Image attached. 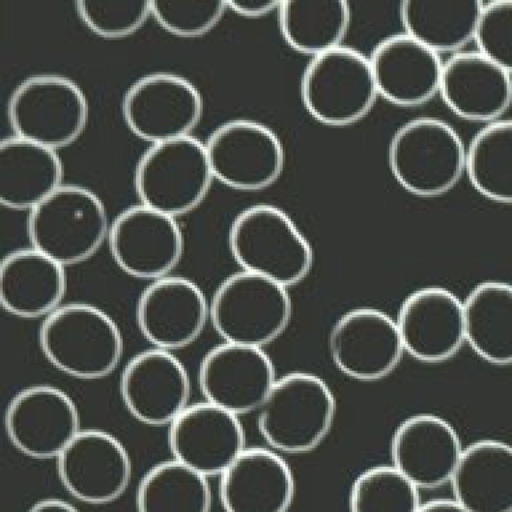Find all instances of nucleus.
<instances>
[{
	"mask_svg": "<svg viewBox=\"0 0 512 512\" xmlns=\"http://www.w3.org/2000/svg\"><path fill=\"white\" fill-rule=\"evenodd\" d=\"M227 242L241 270L286 288L302 282L314 263L312 246L297 224L269 203L240 211L230 224Z\"/></svg>",
	"mask_w": 512,
	"mask_h": 512,
	"instance_id": "f257e3e1",
	"label": "nucleus"
},
{
	"mask_svg": "<svg viewBox=\"0 0 512 512\" xmlns=\"http://www.w3.org/2000/svg\"><path fill=\"white\" fill-rule=\"evenodd\" d=\"M40 350L57 370L79 380L111 374L121 361V331L101 308L83 302L62 304L43 319Z\"/></svg>",
	"mask_w": 512,
	"mask_h": 512,
	"instance_id": "f03ea898",
	"label": "nucleus"
},
{
	"mask_svg": "<svg viewBox=\"0 0 512 512\" xmlns=\"http://www.w3.org/2000/svg\"><path fill=\"white\" fill-rule=\"evenodd\" d=\"M391 174L408 193L421 198L442 196L465 174L466 145L454 127L434 116L401 124L387 150Z\"/></svg>",
	"mask_w": 512,
	"mask_h": 512,
	"instance_id": "7ed1b4c3",
	"label": "nucleus"
},
{
	"mask_svg": "<svg viewBox=\"0 0 512 512\" xmlns=\"http://www.w3.org/2000/svg\"><path fill=\"white\" fill-rule=\"evenodd\" d=\"M258 429L277 453L304 454L330 432L336 400L327 383L309 372H290L276 379L259 407Z\"/></svg>",
	"mask_w": 512,
	"mask_h": 512,
	"instance_id": "20e7f679",
	"label": "nucleus"
},
{
	"mask_svg": "<svg viewBox=\"0 0 512 512\" xmlns=\"http://www.w3.org/2000/svg\"><path fill=\"white\" fill-rule=\"evenodd\" d=\"M110 223L89 188L62 184L28 212L31 246L64 267L91 258L107 241Z\"/></svg>",
	"mask_w": 512,
	"mask_h": 512,
	"instance_id": "39448f33",
	"label": "nucleus"
},
{
	"mask_svg": "<svg viewBox=\"0 0 512 512\" xmlns=\"http://www.w3.org/2000/svg\"><path fill=\"white\" fill-rule=\"evenodd\" d=\"M288 288L240 270L227 276L209 301V321L223 342L263 348L289 325Z\"/></svg>",
	"mask_w": 512,
	"mask_h": 512,
	"instance_id": "423d86ee",
	"label": "nucleus"
},
{
	"mask_svg": "<svg viewBox=\"0 0 512 512\" xmlns=\"http://www.w3.org/2000/svg\"><path fill=\"white\" fill-rule=\"evenodd\" d=\"M213 179L204 142L191 135L150 144L134 170L140 203L173 218L200 205Z\"/></svg>",
	"mask_w": 512,
	"mask_h": 512,
	"instance_id": "0eeeda50",
	"label": "nucleus"
},
{
	"mask_svg": "<svg viewBox=\"0 0 512 512\" xmlns=\"http://www.w3.org/2000/svg\"><path fill=\"white\" fill-rule=\"evenodd\" d=\"M378 96L369 57L345 45L311 57L300 79L304 107L328 126L358 122Z\"/></svg>",
	"mask_w": 512,
	"mask_h": 512,
	"instance_id": "6e6552de",
	"label": "nucleus"
},
{
	"mask_svg": "<svg viewBox=\"0 0 512 512\" xmlns=\"http://www.w3.org/2000/svg\"><path fill=\"white\" fill-rule=\"evenodd\" d=\"M7 116L15 136L56 151L81 135L88 105L72 79L38 73L15 86L7 103Z\"/></svg>",
	"mask_w": 512,
	"mask_h": 512,
	"instance_id": "1a4fd4ad",
	"label": "nucleus"
},
{
	"mask_svg": "<svg viewBox=\"0 0 512 512\" xmlns=\"http://www.w3.org/2000/svg\"><path fill=\"white\" fill-rule=\"evenodd\" d=\"M214 179L240 191L274 184L285 166L279 136L266 124L237 118L219 124L204 142Z\"/></svg>",
	"mask_w": 512,
	"mask_h": 512,
	"instance_id": "9d476101",
	"label": "nucleus"
},
{
	"mask_svg": "<svg viewBox=\"0 0 512 512\" xmlns=\"http://www.w3.org/2000/svg\"><path fill=\"white\" fill-rule=\"evenodd\" d=\"M121 110L128 129L155 144L190 135L203 112L197 87L172 72H151L137 78L123 95Z\"/></svg>",
	"mask_w": 512,
	"mask_h": 512,
	"instance_id": "9b49d317",
	"label": "nucleus"
},
{
	"mask_svg": "<svg viewBox=\"0 0 512 512\" xmlns=\"http://www.w3.org/2000/svg\"><path fill=\"white\" fill-rule=\"evenodd\" d=\"M106 242L119 269L150 281L169 276L184 253L176 218L141 203L125 208L114 218Z\"/></svg>",
	"mask_w": 512,
	"mask_h": 512,
	"instance_id": "f8f14e48",
	"label": "nucleus"
},
{
	"mask_svg": "<svg viewBox=\"0 0 512 512\" xmlns=\"http://www.w3.org/2000/svg\"><path fill=\"white\" fill-rule=\"evenodd\" d=\"M4 425L13 446L38 460L57 459L81 430L73 399L46 384L18 391L7 405Z\"/></svg>",
	"mask_w": 512,
	"mask_h": 512,
	"instance_id": "ddd939ff",
	"label": "nucleus"
},
{
	"mask_svg": "<svg viewBox=\"0 0 512 512\" xmlns=\"http://www.w3.org/2000/svg\"><path fill=\"white\" fill-rule=\"evenodd\" d=\"M328 348L336 368L361 382L386 378L405 353L395 319L373 307L341 315L329 333Z\"/></svg>",
	"mask_w": 512,
	"mask_h": 512,
	"instance_id": "4468645a",
	"label": "nucleus"
},
{
	"mask_svg": "<svg viewBox=\"0 0 512 512\" xmlns=\"http://www.w3.org/2000/svg\"><path fill=\"white\" fill-rule=\"evenodd\" d=\"M276 379L263 348L229 342L203 356L197 376L205 401L238 417L258 410Z\"/></svg>",
	"mask_w": 512,
	"mask_h": 512,
	"instance_id": "2eb2a0df",
	"label": "nucleus"
},
{
	"mask_svg": "<svg viewBox=\"0 0 512 512\" xmlns=\"http://www.w3.org/2000/svg\"><path fill=\"white\" fill-rule=\"evenodd\" d=\"M127 411L148 426L170 425L189 405L190 378L170 351L150 348L134 355L119 382Z\"/></svg>",
	"mask_w": 512,
	"mask_h": 512,
	"instance_id": "dca6fc26",
	"label": "nucleus"
},
{
	"mask_svg": "<svg viewBox=\"0 0 512 512\" xmlns=\"http://www.w3.org/2000/svg\"><path fill=\"white\" fill-rule=\"evenodd\" d=\"M395 321L404 352L422 363L445 362L466 343L463 300L444 287L411 292Z\"/></svg>",
	"mask_w": 512,
	"mask_h": 512,
	"instance_id": "f3484780",
	"label": "nucleus"
},
{
	"mask_svg": "<svg viewBox=\"0 0 512 512\" xmlns=\"http://www.w3.org/2000/svg\"><path fill=\"white\" fill-rule=\"evenodd\" d=\"M56 460L64 488L87 504L113 502L130 483L129 454L122 443L106 431L81 429Z\"/></svg>",
	"mask_w": 512,
	"mask_h": 512,
	"instance_id": "a211bd4d",
	"label": "nucleus"
},
{
	"mask_svg": "<svg viewBox=\"0 0 512 512\" xmlns=\"http://www.w3.org/2000/svg\"><path fill=\"white\" fill-rule=\"evenodd\" d=\"M209 321V301L201 288L181 276H166L141 292L136 322L152 347L174 351L192 344Z\"/></svg>",
	"mask_w": 512,
	"mask_h": 512,
	"instance_id": "6ab92c4d",
	"label": "nucleus"
},
{
	"mask_svg": "<svg viewBox=\"0 0 512 512\" xmlns=\"http://www.w3.org/2000/svg\"><path fill=\"white\" fill-rule=\"evenodd\" d=\"M173 459L206 478L221 476L246 449L238 416L207 401L189 404L169 425Z\"/></svg>",
	"mask_w": 512,
	"mask_h": 512,
	"instance_id": "aec40b11",
	"label": "nucleus"
},
{
	"mask_svg": "<svg viewBox=\"0 0 512 512\" xmlns=\"http://www.w3.org/2000/svg\"><path fill=\"white\" fill-rule=\"evenodd\" d=\"M464 447L452 424L432 413L413 414L394 430L391 465L420 489L450 483Z\"/></svg>",
	"mask_w": 512,
	"mask_h": 512,
	"instance_id": "412c9836",
	"label": "nucleus"
},
{
	"mask_svg": "<svg viewBox=\"0 0 512 512\" xmlns=\"http://www.w3.org/2000/svg\"><path fill=\"white\" fill-rule=\"evenodd\" d=\"M460 118L484 124L501 119L512 104V75L479 50L443 61L438 93Z\"/></svg>",
	"mask_w": 512,
	"mask_h": 512,
	"instance_id": "4be33fe9",
	"label": "nucleus"
},
{
	"mask_svg": "<svg viewBox=\"0 0 512 512\" xmlns=\"http://www.w3.org/2000/svg\"><path fill=\"white\" fill-rule=\"evenodd\" d=\"M368 57L378 95L387 101L415 107L439 93L443 60L407 33L382 38Z\"/></svg>",
	"mask_w": 512,
	"mask_h": 512,
	"instance_id": "5701e85b",
	"label": "nucleus"
},
{
	"mask_svg": "<svg viewBox=\"0 0 512 512\" xmlns=\"http://www.w3.org/2000/svg\"><path fill=\"white\" fill-rule=\"evenodd\" d=\"M294 494L291 469L270 448H246L220 476L225 512H288Z\"/></svg>",
	"mask_w": 512,
	"mask_h": 512,
	"instance_id": "b1692460",
	"label": "nucleus"
},
{
	"mask_svg": "<svg viewBox=\"0 0 512 512\" xmlns=\"http://www.w3.org/2000/svg\"><path fill=\"white\" fill-rule=\"evenodd\" d=\"M65 267L32 246L7 253L0 266V302L22 319L46 318L62 305Z\"/></svg>",
	"mask_w": 512,
	"mask_h": 512,
	"instance_id": "393cba45",
	"label": "nucleus"
},
{
	"mask_svg": "<svg viewBox=\"0 0 512 512\" xmlns=\"http://www.w3.org/2000/svg\"><path fill=\"white\" fill-rule=\"evenodd\" d=\"M449 484L468 512H512V445L496 439L467 445Z\"/></svg>",
	"mask_w": 512,
	"mask_h": 512,
	"instance_id": "a878e982",
	"label": "nucleus"
},
{
	"mask_svg": "<svg viewBox=\"0 0 512 512\" xmlns=\"http://www.w3.org/2000/svg\"><path fill=\"white\" fill-rule=\"evenodd\" d=\"M62 164L55 150L17 137L0 142V202L30 211L62 185Z\"/></svg>",
	"mask_w": 512,
	"mask_h": 512,
	"instance_id": "bb28decb",
	"label": "nucleus"
},
{
	"mask_svg": "<svg viewBox=\"0 0 512 512\" xmlns=\"http://www.w3.org/2000/svg\"><path fill=\"white\" fill-rule=\"evenodd\" d=\"M466 344L495 366L512 365V286L478 283L463 300Z\"/></svg>",
	"mask_w": 512,
	"mask_h": 512,
	"instance_id": "cd10ccee",
	"label": "nucleus"
},
{
	"mask_svg": "<svg viewBox=\"0 0 512 512\" xmlns=\"http://www.w3.org/2000/svg\"><path fill=\"white\" fill-rule=\"evenodd\" d=\"M483 4L478 0H405L399 16L403 32L439 55L453 54L474 41Z\"/></svg>",
	"mask_w": 512,
	"mask_h": 512,
	"instance_id": "c85d7f7f",
	"label": "nucleus"
},
{
	"mask_svg": "<svg viewBox=\"0 0 512 512\" xmlns=\"http://www.w3.org/2000/svg\"><path fill=\"white\" fill-rule=\"evenodd\" d=\"M277 14L285 42L310 58L343 45L351 20L344 0H284Z\"/></svg>",
	"mask_w": 512,
	"mask_h": 512,
	"instance_id": "c756f323",
	"label": "nucleus"
},
{
	"mask_svg": "<svg viewBox=\"0 0 512 512\" xmlns=\"http://www.w3.org/2000/svg\"><path fill=\"white\" fill-rule=\"evenodd\" d=\"M465 175L483 197L512 204V118H501L477 131L466 145Z\"/></svg>",
	"mask_w": 512,
	"mask_h": 512,
	"instance_id": "7c9ffc66",
	"label": "nucleus"
},
{
	"mask_svg": "<svg viewBox=\"0 0 512 512\" xmlns=\"http://www.w3.org/2000/svg\"><path fill=\"white\" fill-rule=\"evenodd\" d=\"M136 503L138 512H209L211 491L205 476L172 459L143 476Z\"/></svg>",
	"mask_w": 512,
	"mask_h": 512,
	"instance_id": "2f4dec72",
	"label": "nucleus"
},
{
	"mask_svg": "<svg viewBox=\"0 0 512 512\" xmlns=\"http://www.w3.org/2000/svg\"><path fill=\"white\" fill-rule=\"evenodd\" d=\"M419 489L392 465L362 471L349 492L350 512H417Z\"/></svg>",
	"mask_w": 512,
	"mask_h": 512,
	"instance_id": "473e14b6",
	"label": "nucleus"
},
{
	"mask_svg": "<svg viewBox=\"0 0 512 512\" xmlns=\"http://www.w3.org/2000/svg\"><path fill=\"white\" fill-rule=\"evenodd\" d=\"M75 10L90 31L108 39L135 33L151 16L146 0H78Z\"/></svg>",
	"mask_w": 512,
	"mask_h": 512,
	"instance_id": "72a5a7b5",
	"label": "nucleus"
},
{
	"mask_svg": "<svg viewBox=\"0 0 512 512\" xmlns=\"http://www.w3.org/2000/svg\"><path fill=\"white\" fill-rule=\"evenodd\" d=\"M151 16L167 32L194 38L211 31L228 9L221 0H152Z\"/></svg>",
	"mask_w": 512,
	"mask_h": 512,
	"instance_id": "f704fd0d",
	"label": "nucleus"
},
{
	"mask_svg": "<svg viewBox=\"0 0 512 512\" xmlns=\"http://www.w3.org/2000/svg\"><path fill=\"white\" fill-rule=\"evenodd\" d=\"M474 42L477 50L512 75V0L483 4Z\"/></svg>",
	"mask_w": 512,
	"mask_h": 512,
	"instance_id": "c9c22d12",
	"label": "nucleus"
},
{
	"mask_svg": "<svg viewBox=\"0 0 512 512\" xmlns=\"http://www.w3.org/2000/svg\"><path fill=\"white\" fill-rule=\"evenodd\" d=\"M227 8L236 14L255 19L277 11L280 1L276 0H228Z\"/></svg>",
	"mask_w": 512,
	"mask_h": 512,
	"instance_id": "e433bc0d",
	"label": "nucleus"
},
{
	"mask_svg": "<svg viewBox=\"0 0 512 512\" xmlns=\"http://www.w3.org/2000/svg\"><path fill=\"white\" fill-rule=\"evenodd\" d=\"M417 512H468L453 498L435 499L421 503Z\"/></svg>",
	"mask_w": 512,
	"mask_h": 512,
	"instance_id": "4c0bfd02",
	"label": "nucleus"
},
{
	"mask_svg": "<svg viewBox=\"0 0 512 512\" xmlns=\"http://www.w3.org/2000/svg\"><path fill=\"white\" fill-rule=\"evenodd\" d=\"M28 512H79L74 506L57 498H46L36 502Z\"/></svg>",
	"mask_w": 512,
	"mask_h": 512,
	"instance_id": "58836bf2",
	"label": "nucleus"
}]
</instances>
